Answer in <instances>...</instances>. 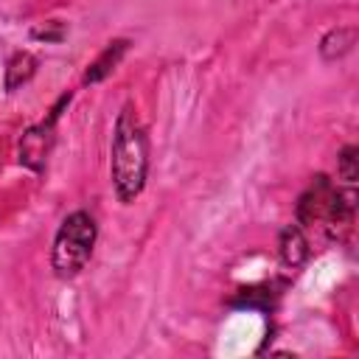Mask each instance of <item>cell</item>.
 <instances>
[{
	"mask_svg": "<svg viewBox=\"0 0 359 359\" xmlns=\"http://www.w3.org/2000/svg\"><path fill=\"white\" fill-rule=\"evenodd\" d=\"M306 255H309V241H306L303 230L300 227H286L280 233V258H283V264L297 266V264L306 261Z\"/></svg>",
	"mask_w": 359,
	"mask_h": 359,
	"instance_id": "5",
	"label": "cell"
},
{
	"mask_svg": "<svg viewBox=\"0 0 359 359\" xmlns=\"http://www.w3.org/2000/svg\"><path fill=\"white\" fill-rule=\"evenodd\" d=\"M34 65H36V59H34L31 53H17V56L11 59V65H8V76H6L8 90H14L17 84H22V81L34 73Z\"/></svg>",
	"mask_w": 359,
	"mask_h": 359,
	"instance_id": "6",
	"label": "cell"
},
{
	"mask_svg": "<svg viewBox=\"0 0 359 359\" xmlns=\"http://www.w3.org/2000/svg\"><path fill=\"white\" fill-rule=\"evenodd\" d=\"M146 165H149V146L143 126L132 112V107H123L112 135V182L123 202L140 194L146 180Z\"/></svg>",
	"mask_w": 359,
	"mask_h": 359,
	"instance_id": "1",
	"label": "cell"
},
{
	"mask_svg": "<svg viewBox=\"0 0 359 359\" xmlns=\"http://www.w3.org/2000/svg\"><path fill=\"white\" fill-rule=\"evenodd\" d=\"M95 244V222L90 213L76 210L70 213L53 241V269L59 278H73L84 269V264L90 261Z\"/></svg>",
	"mask_w": 359,
	"mask_h": 359,
	"instance_id": "3",
	"label": "cell"
},
{
	"mask_svg": "<svg viewBox=\"0 0 359 359\" xmlns=\"http://www.w3.org/2000/svg\"><path fill=\"white\" fill-rule=\"evenodd\" d=\"M351 213H353V202L345 199L331 182L328 177H314V182L309 185V191L300 196L297 202V219L300 224H320L325 227L331 236H339L342 230L351 227Z\"/></svg>",
	"mask_w": 359,
	"mask_h": 359,
	"instance_id": "2",
	"label": "cell"
},
{
	"mask_svg": "<svg viewBox=\"0 0 359 359\" xmlns=\"http://www.w3.org/2000/svg\"><path fill=\"white\" fill-rule=\"evenodd\" d=\"M126 50V42H118V48H115V53H112V48H107V53L93 65V70L87 73V81H95V79H101L104 73H109V65H115L118 62V56Z\"/></svg>",
	"mask_w": 359,
	"mask_h": 359,
	"instance_id": "7",
	"label": "cell"
},
{
	"mask_svg": "<svg viewBox=\"0 0 359 359\" xmlns=\"http://www.w3.org/2000/svg\"><path fill=\"white\" fill-rule=\"evenodd\" d=\"M359 157H356V149L353 146H348L345 151H342V157H339V177L345 180V182H356V177H359Z\"/></svg>",
	"mask_w": 359,
	"mask_h": 359,
	"instance_id": "8",
	"label": "cell"
},
{
	"mask_svg": "<svg viewBox=\"0 0 359 359\" xmlns=\"http://www.w3.org/2000/svg\"><path fill=\"white\" fill-rule=\"evenodd\" d=\"M50 129H53V121H50V123H42V126H34V129L22 137V143H20V160H22L25 165L39 168V165L45 163L48 149H50V140H53Z\"/></svg>",
	"mask_w": 359,
	"mask_h": 359,
	"instance_id": "4",
	"label": "cell"
}]
</instances>
